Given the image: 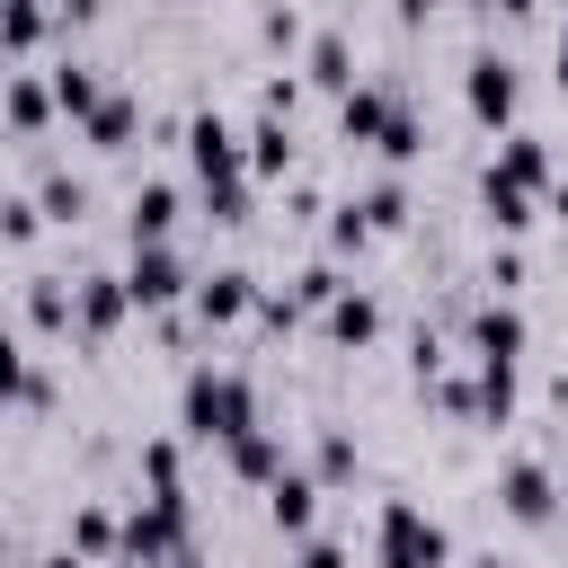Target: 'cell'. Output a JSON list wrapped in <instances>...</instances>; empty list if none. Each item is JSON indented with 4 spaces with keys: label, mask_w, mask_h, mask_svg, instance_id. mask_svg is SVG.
<instances>
[{
    "label": "cell",
    "mask_w": 568,
    "mask_h": 568,
    "mask_svg": "<svg viewBox=\"0 0 568 568\" xmlns=\"http://www.w3.org/2000/svg\"><path fill=\"white\" fill-rule=\"evenodd\" d=\"M169 568H204V559H195V550H186V559H169Z\"/></svg>",
    "instance_id": "cell-44"
},
{
    "label": "cell",
    "mask_w": 568,
    "mask_h": 568,
    "mask_svg": "<svg viewBox=\"0 0 568 568\" xmlns=\"http://www.w3.org/2000/svg\"><path fill=\"white\" fill-rule=\"evenodd\" d=\"M186 160H195V178H204V195H231V186H248V142L204 106L195 124H186Z\"/></svg>",
    "instance_id": "cell-5"
},
{
    "label": "cell",
    "mask_w": 568,
    "mask_h": 568,
    "mask_svg": "<svg viewBox=\"0 0 568 568\" xmlns=\"http://www.w3.org/2000/svg\"><path fill=\"white\" fill-rule=\"evenodd\" d=\"M497 506H506L515 524H550V515H559V479H550L532 453H515V462L497 470Z\"/></svg>",
    "instance_id": "cell-8"
},
{
    "label": "cell",
    "mask_w": 568,
    "mask_h": 568,
    "mask_svg": "<svg viewBox=\"0 0 568 568\" xmlns=\"http://www.w3.org/2000/svg\"><path fill=\"white\" fill-rule=\"evenodd\" d=\"M240 142H248V178H284L293 169V115H257Z\"/></svg>",
    "instance_id": "cell-21"
},
{
    "label": "cell",
    "mask_w": 568,
    "mask_h": 568,
    "mask_svg": "<svg viewBox=\"0 0 568 568\" xmlns=\"http://www.w3.org/2000/svg\"><path fill=\"white\" fill-rule=\"evenodd\" d=\"M302 80L328 89V98H346V89H355V44H346L337 27H320V36L302 44Z\"/></svg>",
    "instance_id": "cell-13"
},
{
    "label": "cell",
    "mask_w": 568,
    "mask_h": 568,
    "mask_svg": "<svg viewBox=\"0 0 568 568\" xmlns=\"http://www.w3.org/2000/svg\"><path fill=\"white\" fill-rule=\"evenodd\" d=\"M470 568H497V559H470Z\"/></svg>",
    "instance_id": "cell-46"
},
{
    "label": "cell",
    "mask_w": 568,
    "mask_h": 568,
    "mask_svg": "<svg viewBox=\"0 0 568 568\" xmlns=\"http://www.w3.org/2000/svg\"><path fill=\"white\" fill-rule=\"evenodd\" d=\"M44 36H53V9H44V0H18V9H0V53H9V62H18V53H36Z\"/></svg>",
    "instance_id": "cell-25"
},
{
    "label": "cell",
    "mask_w": 568,
    "mask_h": 568,
    "mask_svg": "<svg viewBox=\"0 0 568 568\" xmlns=\"http://www.w3.org/2000/svg\"><path fill=\"white\" fill-rule=\"evenodd\" d=\"M44 89H53V106H62L71 124H89V115L106 106V80H98L89 62H53V71H44Z\"/></svg>",
    "instance_id": "cell-17"
},
{
    "label": "cell",
    "mask_w": 568,
    "mask_h": 568,
    "mask_svg": "<svg viewBox=\"0 0 568 568\" xmlns=\"http://www.w3.org/2000/svg\"><path fill=\"white\" fill-rule=\"evenodd\" d=\"M186 550H195L186 497H142V506L124 515V568H169V559H186Z\"/></svg>",
    "instance_id": "cell-3"
},
{
    "label": "cell",
    "mask_w": 568,
    "mask_h": 568,
    "mask_svg": "<svg viewBox=\"0 0 568 568\" xmlns=\"http://www.w3.org/2000/svg\"><path fill=\"white\" fill-rule=\"evenodd\" d=\"M390 9H399L408 27H426V9H435V0H390Z\"/></svg>",
    "instance_id": "cell-39"
},
{
    "label": "cell",
    "mask_w": 568,
    "mask_h": 568,
    "mask_svg": "<svg viewBox=\"0 0 568 568\" xmlns=\"http://www.w3.org/2000/svg\"><path fill=\"white\" fill-rule=\"evenodd\" d=\"M71 550H80L89 568H98V559H124V524H115L106 506H80V515H71Z\"/></svg>",
    "instance_id": "cell-24"
},
{
    "label": "cell",
    "mask_w": 568,
    "mask_h": 568,
    "mask_svg": "<svg viewBox=\"0 0 568 568\" xmlns=\"http://www.w3.org/2000/svg\"><path fill=\"white\" fill-rule=\"evenodd\" d=\"M142 479H151V497H186V479H178V444H169V435L142 444Z\"/></svg>",
    "instance_id": "cell-33"
},
{
    "label": "cell",
    "mask_w": 568,
    "mask_h": 568,
    "mask_svg": "<svg viewBox=\"0 0 568 568\" xmlns=\"http://www.w3.org/2000/svg\"><path fill=\"white\" fill-rule=\"evenodd\" d=\"M27 320H36L44 337H62V328L80 320V284H62V275H27Z\"/></svg>",
    "instance_id": "cell-22"
},
{
    "label": "cell",
    "mask_w": 568,
    "mask_h": 568,
    "mask_svg": "<svg viewBox=\"0 0 568 568\" xmlns=\"http://www.w3.org/2000/svg\"><path fill=\"white\" fill-rule=\"evenodd\" d=\"M0 568H9V532H0Z\"/></svg>",
    "instance_id": "cell-45"
},
{
    "label": "cell",
    "mask_w": 568,
    "mask_h": 568,
    "mask_svg": "<svg viewBox=\"0 0 568 568\" xmlns=\"http://www.w3.org/2000/svg\"><path fill=\"white\" fill-rule=\"evenodd\" d=\"M124 293H133V311H178V302L195 293V275H186V257H178L169 240H151V248H133Z\"/></svg>",
    "instance_id": "cell-6"
},
{
    "label": "cell",
    "mask_w": 568,
    "mask_h": 568,
    "mask_svg": "<svg viewBox=\"0 0 568 568\" xmlns=\"http://www.w3.org/2000/svg\"><path fill=\"white\" fill-rule=\"evenodd\" d=\"M80 133H89V151H124V142L142 133V98H124V89H106V106H98V115H89Z\"/></svg>",
    "instance_id": "cell-23"
},
{
    "label": "cell",
    "mask_w": 568,
    "mask_h": 568,
    "mask_svg": "<svg viewBox=\"0 0 568 568\" xmlns=\"http://www.w3.org/2000/svg\"><path fill=\"white\" fill-rule=\"evenodd\" d=\"M550 80H559V98H568V27H559V44H550Z\"/></svg>",
    "instance_id": "cell-38"
},
{
    "label": "cell",
    "mask_w": 568,
    "mask_h": 568,
    "mask_svg": "<svg viewBox=\"0 0 568 568\" xmlns=\"http://www.w3.org/2000/svg\"><path fill=\"white\" fill-rule=\"evenodd\" d=\"M390 115H399V89H390V80H355V89L337 98V133H346V142H382Z\"/></svg>",
    "instance_id": "cell-10"
},
{
    "label": "cell",
    "mask_w": 568,
    "mask_h": 568,
    "mask_svg": "<svg viewBox=\"0 0 568 568\" xmlns=\"http://www.w3.org/2000/svg\"><path fill=\"white\" fill-rule=\"evenodd\" d=\"M124 311H133L124 275H89V284H80V320H71V328L98 346V337H115V320H124Z\"/></svg>",
    "instance_id": "cell-15"
},
{
    "label": "cell",
    "mask_w": 568,
    "mask_h": 568,
    "mask_svg": "<svg viewBox=\"0 0 568 568\" xmlns=\"http://www.w3.org/2000/svg\"><path fill=\"white\" fill-rule=\"evenodd\" d=\"M470 364H524V311L515 302H479L470 311Z\"/></svg>",
    "instance_id": "cell-9"
},
{
    "label": "cell",
    "mask_w": 568,
    "mask_h": 568,
    "mask_svg": "<svg viewBox=\"0 0 568 568\" xmlns=\"http://www.w3.org/2000/svg\"><path fill=\"white\" fill-rule=\"evenodd\" d=\"M178 213H186V195H178L169 178H151V186H133V248H151V240H169V231H178Z\"/></svg>",
    "instance_id": "cell-19"
},
{
    "label": "cell",
    "mask_w": 568,
    "mask_h": 568,
    "mask_svg": "<svg viewBox=\"0 0 568 568\" xmlns=\"http://www.w3.org/2000/svg\"><path fill=\"white\" fill-rule=\"evenodd\" d=\"M0 115H9V133H27V142H36V133H44V124H53L62 106H53V89H44L36 71H18V80L0 89Z\"/></svg>",
    "instance_id": "cell-18"
},
{
    "label": "cell",
    "mask_w": 568,
    "mask_h": 568,
    "mask_svg": "<svg viewBox=\"0 0 568 568\" xmlns=\"http://www.w3.org/2000/svg\"><path fill=\"white\" fill-rule=\"evenodd\" d=\"M470 390H479V426H506L515 417V364H479Z\"/></svg>",
    "instance_id": "cell-27"
},
{
    "label": "cell",
    "mask_w": 568,
    "mask_h": 568,
    "mask_svg": "<svg viewBox=\"0 0 568 568\" xmlns=\"http://www.w3.org/2000/svg\"><path fill=\"white\" fill-rule=\"evenodd\" d=\"M257 44H266V53H293V44H302V18H293V9H266V18H257Z\"/></svg>",
    "instance_id": "cell-35"
},
{
    "label": "cell",
    "mask_w": 568,
    "mask_h": 568,
    "mask_svg": "<svg viewBox=\"0 0 568 568\" xmlns=\"http://www.w3.org/2000/svg\"><path fill=\"white\" fill-rule=\"evenodd\" d=\"M44 231V204L36 195H0V240H36Z\"/></svg>",
    "instance_id": "cell-34"
},
{
    "label": "cell",
    "mask_w": 568,
    "mask_h": 568,
    "mask_svg": "<svg viewBox=\"0 0 568 568\" xmlns=\"http://www.w3.org/2000/svg\"><path fill=\"white\" fill-rule=\"evenodd\" d=\"M178 426H186L195 444H240V435L257 426V390H248V373H231V364H195L186 390H178Z\"/></svg>",
    "instance_id": "cell-1"
},
{
    "label": "cell",
    "mask_w": 568,
    "mask_h": 568,
    "mask_svg": "<svg viewBox=\"0 0 568 568\" xmlns=\"http://www.w3.org/2000/svg\"><path fill=\"white\" fill-rule=\"evenodd\" d=\"M293 568H355V559H346L337 541H302V559H293Z\"/></svg>",
    "instance_id": "cell-37"
},
{
    "label": "cell",
    "mask_w": 568,
    "mask_h": 568,
    "mask_svg": "<svg viewBox=\"0 0 568 568\" xmlns=\"http://www.w3.org/2000/svg\"><path fill=\"white\" fill-rule=\"evenodd\" d=\"M364 240H373V231H364V213H355V204H337V213H328V248L346 257V248H364Z\"/></svg>",
    "instance_id": "cell-36"
},
{
    "label": "cell",
    "mask_w": 568,
    "mask_h": 568,
    "mask_svg": "<svg viewBox=\"0 0 568 568\" xmlns=\"http://www.w3.org/2000/svg\"><path fill=\"white\" fill-rule=\"evenodd\" d=\"M462 106H470V124H488V133H515V106H524V80H515V62H506V53H470V71H462Z\"/></svg>",
    "instance_id": "cell-4"
},
{
    "label": "cell",
    "mask_w": 568,
    "mask_h": 568,
    "mask_svg": "<svg viewBox=\"0 0 568 568\" xmlns=\"http://www.w3.org/2000/svg\"><path fill=\"white\" fill-rule=\"evenodd\" d=\"M506 151L488 160V178H506V186H524V195H550V142L541 133H497Z\"/></svg>",
    "instance_id": "cell-11"
},
{
    "label": "cell",
    "mask_w": 568,
    "mask_h": 568,
    "mask_svg": "<svg viewBox=\"0 0 568 568\" xmlns=\"http://www.w3.org/2000/svg\"><path fill=\"white\" fill-rule=\"evenodd\" d=\"M550 213H559V222H568V186H550Z\"/></svg>",
    "instance_id": "cell-42"
},
{
    "label": "cell",
    "mask_w": 568,
    "mask_h": 568,
    "mask_svg": "<svg viewBox=\"0 0 568 568\" xmlns=\"http://www.w3.org/2000/svg\"><path fill=\"white\" fill-rule=\"evenodd\" d=\"M320 320H328V346H373V337H382V302H373V293H355V284H346Z\"/></svg>",
    "instance_id": "cell-20"
},
{
    "label": "cell",
    "mask_w": 568,
    "mask_h": 568,
    "mask_svg": "<svg viewBox=\"0 0 568 568\" xmlns=\"http://www.w3.org/2000/svg\"><path fill=\"white\" fill-rule=\"evenodd\" d=\"M186 311H195L204 328H231V320H248V311H257V275H248V266H213V275H195Z\"/></svg>",
    "instance_id": "cell-7"
},
{
    "label": "cell",
    "mask_w": 568,
    "mask_h": 568,
    "mask_svg": "<svg viewBox=\"0 0 568 568\" xmlns=\"http://www.w3.org/2000/svg\"><path fill=\"white\" fill-rule=\"evenodd\" d=\"M479 213H488L497 231H524V222H532V195L506 186V178H479Z\"/></svg>",
    "instance_id": "cell-30"
},
{
    "label": "cell",
    "mask_w": 568,
    "mask_h": 568,
    "mask_svg": "<svg viewBox=\"0 0 568 568\" xmlns=\"http://www.w3.org/2000/svg\"><path fill=\"white\" fill-rule=\"evenodd\" d=\"M497 9H506V18H532V9H541V0H497Z\"/></svg>",
    "instance_id": "cell-41"
},
{
    "label": "cell",
    "mask_w": 568,
    "mask_h": 568,
    "mask_svg": "<svg viewBox=\"0 0 568 568\" xmlns=\"http://www.w3.org/2000/svg\"><path fill=\"white\" fill-rule=\"evenodd\" d=\"M9 80H18V71H9V53H0V89H9Z\"/></svg>",
    "instance_id": "cell-43"
},
{
    "label": "cell",
    "mask_w": 568,
    "mask_h": 568,
    "mask_svg": "<svg viewBox=\"0 0 568 568\" xmlns=\"http://www.w3.org/2000/svg\"><path fill=\"white\" fill-rule=\"evenodd\" d=\"M0 9H18V0H0Z\"/></svg>",
    "instance_id": "cell-48"
},
{
    "label": "cell",
    "mask_w": 568,
    "mask_h": 568,
    "mask_svg": "<svg viewBox=\"0 0 568 568\" xmlns=\"http://www.w3.org/2000/svg\"><path fill=\"white\" fill-rule=\"evenodd\" d=\"M0 408H53V373H36L9 328H0Z\"/></svg>",
    "instance_id": "cell-14"
},
{
    "label": "cell",
    "mask_w": 568,
    "mask_h": 568,
    "mask_svg": "<svg viewBox=\"0 0 568 568\" xmlns=\"http://www.w3.org/2000/svg\"><path fill=\"white\" fill-rule=\"evenodd\" d=\"M373 568H453V541H444V524L417 497H382V515H373Z\"/></svg>",
    "instance_id": "cell-2"
},
{
    "label": "cell",
    "mask_w": 568,
    "mask_h": 568,
    "mask_svg": "<svg viewBox=\"0 0 568 568\" xmlns=\"http://www.w3.org/2000/svg\"><path fill=\"white\" fill-rule=\"evenodd\" d=\"M36 204H44V222H80V213H89V186H80V178H62V169H53V178H44V186H36Z\"/></svg>",
    "instance_id": "cell-32"
},
{
    "label": "cell",
    "mask_w": 568,
    "mask_h": 568,
    "mask_svg": "<svg viewBox=\"0 0 568 568\" xmlns=\"http://www.w3.org/2000/svg\"><path fill=\"white\" fill-rule=\"evenodd\" d=\"M266 515H275V532H302V541H311V524H320V479H311V470H284V479L266 488Z\"/></svg>",
    "instance_id": "cell-16"
},
{
    "label": "cell",
    "mask_w": 568,
    "mask_h": 568,
    "mask_svg": "<svg viewBox=\"0 0 568 568\" xmlns=\"http://www.w3.org/2000/svg\"><path fill=\"white\" fill-rule=\"evenodd\" d=\"M337 293H346V284H337V266H328V257H311V266L293 275V293H284V302H293V311H328Z\"/></svg>",
    "instance_id": "cell-31"
},
{
    "label": "cell",
    "mask_w": 568,
    "mask_h": 568,
    "mask_svg": "<svg viewBox=\"0 0 568 568\" xmlns=\"http://www.w3.org/2000/svg\"><path fill=\"white\" fill-rule=\"evenodd\" d=\"M364 462H355V435H337V426H320V453H311V479L320 488H346Z\"/></svg>",
    "instance_id": "cell-28"
},
{
    "label": "cell",
    "mask_w": 568,
    "mask_h": 568,
    "mask_svg": "<svg viewBox=\"0 0 568 568\" xmlns=\"http://www.w3.org/2000/svg\"><path fill=\"white\" fill-rule=\"evenodd\" d=\"M355 213H364V231L382 240V231H408V186L399 178H382V186H364L355 195Z\"/></svg>",
    "instance_id": "cell-26"
},
{
    "label": "cell",
    "mask_w": 568,
    "mask_h": 568,
    "mask_svg": "<svg viewBox=\"0 0 568 568\" xmlns=\"http://www.w3.org/2000/svg\"><path fill=\"white\" fill-rule=\"evenodd\" d=\"M44 568H89V559H80V550H53V559H44Z\"/></svg>",
    "instance_id": "cell-40"
},
{
    "label": "cell",
    "mask_w": 568,
    "mask_h": 568,
    "mask_svg": "<svg viewBox=\"0 0 568 568\" xmlns=\"http://www.w3.org/2000/svg\"><path fill=\"white\" fill-rule=\"evenodd\" d=\"M231 453V479H248V488H275L284 470H293V453H284V435L275 426H248L240 444H222Z\"/></svg>",
    "instance_id": "cell-12"
},
{
    "label": "cell",
    "mask_w": 568,
    "mask_h": 568,
    "mask_svg": "<svg viewBox=\"0 0 568 568\" xmlns=\"http://www.w3.org/2000/svg\"><path fill=\"white\" fill-rule=\"evenodd\" d=\"M470 9H497V0H470Z\"/></svg>",
    "instance_id": "cell-47"
},
{
    "label": "cell",
    "mask_w": 568,
    "mask_h": 568,
    "mask_svg": "<svg viewBox=\"0 0 568 568\" xmlns=\"http://www.w3.org/2000/svg\"><path fill=\"white\" fill-rule=\"evenodd\" d=\"M373 151H382V160H390V169H408V160H417V151H426V124H417V106H408V98H399V115H390V124H382V142H373Z\"/></svg>",
    "instance_id": "cell-29"
}]
</instances>
